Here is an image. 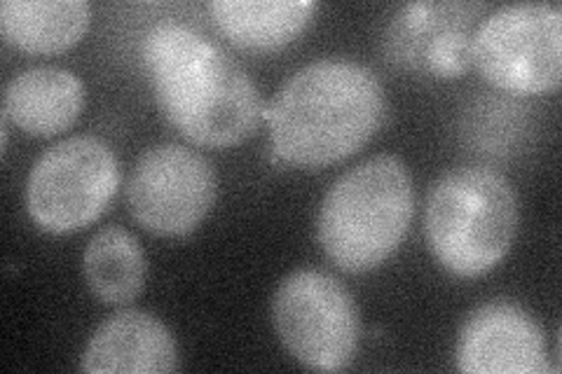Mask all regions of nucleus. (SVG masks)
Listing matches in <instances>:
<instances>
[{"label":"nucleus","instance_id":"6","mask_svg":"<svg viewBox=\"0 0 562 374\" xmlns=\"http://www.w3.org/2000/svg\"><path fill=\"white\" fill-rule=\"evenodd\" d=\"M272 324L284 349L312 370H345L359 351L355 297L336 276L312 267L281 279L272 297Z\"/></svg>","mask_w":562,"mask_h":374},{"label":"nucleus","instance_id":"4","mask_svg":"<svg viewBox=\"0 0 562 374\" xmlns=\"http://www.w3.org/2000/svg\"><path fill=\"white\" fill-rule=\"evenodd\" d=\"M518 194L508 178L485 165H462L434 183L425 235L438 264L454 276L473 279L512 251L518 235Z\"/></svg>","mask_w":562,"mask_h":374},{"label":"nucleus","instance_id":"9","mask_svg":"<svg viewBox=\"0 0 562 374\" xmlns=\"http://www.w3.org/2000/svg\"><path fill=\"white\" fill-rule=\"evenodd\" d=\"M457 370L467 374H543L549 347L537 318L512 299L473 309L457 335Z\"/></svg>","mask_w":562,"mask_h":374},{"label":"nucleus","instance_id":"5","mask_svg":"<svg viewBox=\"0 0 562 374\" xmlns=\"http://www.w3.org/2000/svg\"><path fill=\"white\" fill-rule=\"evenodd\" d=\"M120 188V162L103 138L78 134L47 148L29 173L26 211L49 235L92 225Z\"/></svg>","mask_w":562,"mask_h":374},{"label":"nucleus","instance_id":"8","mask_svg":"<svg viewBox=\"0 0 562 374\" xmlns=\"http://www.w3.org/2000/svg\"><path fill=\"white\" fill-rule=\"evenodd\" d=\"M218 175L211 159L181 144L138 155L127 175L132 218L157 237H188L214 208Z\"/></svg>","mask_w":562,"mask_h":374},{"label":"nucleus","instance_id":"15","mask_svg":"<svg viewBox=\"0 0 562 374\" xmlns=\"http://www.w3.org/2000/svg\"><path fill=\"white\" fill-rule=\"evenodd\" d=\"M82 274L87 288L103 305L125 307L146 288V253L130 229L120 225L101 227L85 246Z\"/></svg>","mask_w":562,"mask_h":374},{"label":"nucleus","instance_id":"10","mask_svg":"<svg viewBox=\"0 0 562 374\" xmlns=\"http://www.w3.org/2000/svg\"><path fill=\"white\" fill-rule=\"evenodd\" d=\"M481 5L415 3L406 5L386 33L392 59L441 78H454L471 61L473 14Z\"/></svg>","mask_w":562,"mask_h":374},{"label":"nucleus","instance_id":"2","mask_svg":"<svg viewBox=\"0 0 562 374\" xmlns=\"http://www.w3.org/2000/svg\"><path fill=\"white\" fill-rule=\"evenodd\" d=\"M384 117L386 94L375 70L340 57L295 70L262 111L272 162L303 169L355 155L380 132Z\"/></svg>","mask_w":562,"mask_h":374},{"label":"nucleus","instance_id":"14","mask_svg":"<svg viewBox=\"0 0 562 374\" xmlns=\"http://www.w3.org/2000/svg\"><path fill=\"white\" fill-rule=\"evenodd\" d=\"M312 0H214L211 16L227 41L249 49L284 47L305 31Z\"/></svg>","mask_w":562,"mask_h":374},{"label":"nucleus","instance_id":"1","mask_svg":"<svg viewBox=\"0 0 562 374\" xmlns=\"http://www.w3.org/2000/svg\"><path fill=\"white\" fill-rule=\"evenodd\" d=\"M140 57L162 115L192 144L231 148L256 134L266 103L244 66L218 43L165 20L146 31Z\"/></svg>","mask_w":562,"mask_h":374},{"label":"nucleus","instance_id":"11","mask_svg":"<svg viewBox=\"0 0 562 374\" xmlns=\"http://www.w3.org/2000/svg\"><path fill=\"white\" fill-rule=\"evenodd\" d=\"M82 372L162 374L179 370V344L160 318L122 309L94 330L80 355Z\"/></svg>","mask_w":562,"mask_h":374},{"label":"nucleus","instance_id":"3","mask_svg":"<svg viewBox=\"0 0 562 374\" xmlns=\"http://www.w3.org/2000/svg\"><path fill=\"white\" fill-rule=\"evenodd\" d=\"M415 216V185L403 159L390 152L363 159L324 194L316 239L349 274L371 272L406 239Z\"/></svg>","mask_w":562,"mask_h":374},{"label":"nucleus","instance_id":"13","mask_svg":"<svg viewBox=\"0 0 562 374\" xmlns=\"http://www.w3.org/2000/svg\"><path fill=\"white\" fill-rule=\"evenodd\" d=\"M92 10L85 0H3L0 33L35 55H57L80 43L90 29Z\"/></svg>","mask_w":562,"mask_h":374},{"label":"nucleus","instance_id":"7","mask_svg":"<svg viewBox=\"0 0 562 374\" xmlns=\"http://www.w3.org/2000/svg\"><path fill=\"white\" fill-rule=\"evenodd\" d=\"M471 61L506 92H551L562 78V10L553 3H512L490 12L473 31Z\"/></svg>","mask_w":562,"mask_h":374},{"label":"nucleus","instance_id":"12","mask_svg":"<svg viewBox=\"0 0 562 374\" xmlns=\"http://www.w3.org/2000/svg\"><path fill=\"white\" fill-rule=\"evenodd\" d=\"M85 109V82L74 70L33 66L8 80L3 117L29 136H57L74 127Z\"/></svg>","mask_w":562,"mask_h":374}]
</instances>
